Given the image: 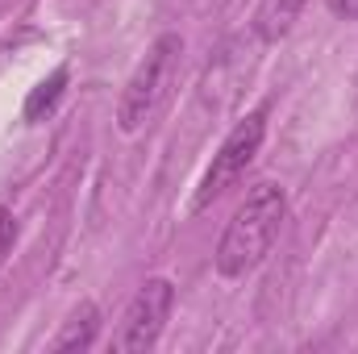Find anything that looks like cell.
Returning a JSON list of instances; mask_svg holds the SVG:
<instances>
[{"mask_svg":"<svg viewBox=\"0 0 358 354\" xmlns=\"http://www.w3.org/2000/svg\"><path fill=\"white\" fill-rule=\"evenodd\" d=\"M263 138H267V104L263 108H255L246 121H238L234 125V134L221 142V150L213 155V163H208V171L200 179V187H196V200H192V208L200 213V208H208L229 183H238V179L246 176V167L255 163V155H259V146H263Z\"/></svg>","mask_w":358,"mask_h":354,"instance_id":"3","label":"cell"},{"mask_svg":"<svg viewBox=\"0 0 358 354\" xmlns=\"http://www.w3.org/2000/svg\"><path fill=\"white\" fill-rule=\"evenodd\" d=\"M325 4H329V13H338V17H346V21L358 17V0H325Z\"/></svg>","mask_w":358,"mask_h":354,"instance_id":"9","label":"cell"},{"mask_svg":"<svg viewBox=\"0 0 358 354\" xmlns=\"http://www.w3.org/2000/svg\"><path fill=\"white\" fill-rule=\"evenodd\" d=\"M300 8H304V0H267L259 8V34H263V42L283 38L292 29V21L300 17Z\"/></svg>","mask_w":358,"mask_h":354,"instance_id":"7","label":"cell"},{"mask_svg":"<svg viewBox=\"0 0 358 354\" xmlns=\"http://www.w3.org/2000/svg\"><path fill=\"white\" fill-rule=\"evenodd\" d=\"M179 55H183V38H179V34L155 38V46H150L146 59L134 67L129 84L121 92V104H117V125H121V134H138V129H146V125L159 117V108L167 104L171 84H176V76H179Z\"/></svg>","mask_w":358,"mask_h":354,"instance_id":"2","label":"cell"},{"mask_svg":"<svg viewBox=\"0 0 358 354\" xmlns=\"http://www.w3.org/2000/svg\"><path fill=\"white\" fill-rule=\"evenodd\" d=\"M171 304H176L171 279H146V283L134 292V300H129V309H125V317H121V325H117L113 351L146 354L159 338H163V325H167V317H171Z\"/></svg>","mask_w":358,"mask_h":354,"instance_id":"4","label":"cell"},{"mask_svg":"<svg viewBox=\"0 0 358 354\" xmlns=\"http://www.w3.org/2000/svg\"><path fill=\"white\" fill-rule=\"evenodd\" d=\"M13 246H17V217H13V208L0 204V263L13 255Z\"/></svg>","mask_w":358,"mask_h":354,"instance_id":"8","label":"cell"},{"mask_svg":"<svg viewBox=\"0 0 358 354\" xmlns=\"http://www.w3.org/2000/svg\"><path fill=\"white\" fill-rule=\"evenodd\" d=\"M283 217H287V196H283V187H275V183H255V187L246 192V200L238 204L234 221H229L225 234H221L217 271H221L225 279L250 275V271L271 255Z\"/></svg>","mask_w":358,"mask_h":354,"instance_id":"1","label":"cell"},{"mask_svg":"<svg viewBox=\"0 0 358 354\" xmlns=\"http://www.w3.org/2000/svg\"><path fill=\"white\" fill-rule=\"evenodd\" d=\"M96 330H100V313H96V304L84 300L71 317H67V325H63V334L50 342V351H88L92 342H96Z\"/></svg>","mask_w":358,"mask_h":354,"instance_id":"5","label":"cell"},{"mask_svg":"<svg viewBox=\"0 0 358 354\" xmlns=\"http://www.w3.org/2000/svg\"><path fill=\"white\" fill-rule=\"evenodd\" d=\"M67 80H71V71L67 67H55L38 88L25 96V121H42L46 113H55V104L63 100V92H67Z\"/></svg>","mask_w":358,"mask_h":354,"instance_id":"6","label":"cell"}]
</instances>
